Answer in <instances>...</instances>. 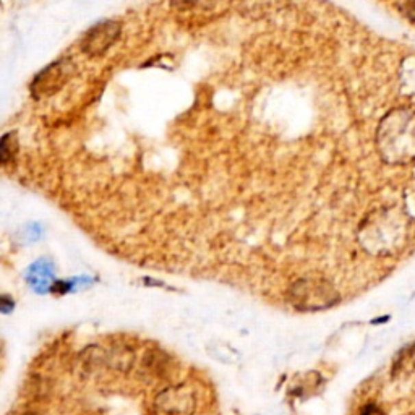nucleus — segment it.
Listing matches in <instances>:
<instances>
[{
    "label": "nucleus",
    "mask_w": 415,
    "mask_h": 415,
    "mask_svg": "<svg viewBox=\"0 0 415 415\" xmlns=\"http://www.w3.org/2000/svg\"><path fill=\"white\" fill-rule=\"evenodd\" d=\"M378 143L383 156L391 162H405L415 158V114L397 110L379 127Z\"/></svg>",
    "instance_id": "nucleus-1"
},
{
    "label": "nucleus",
    "mask_w": 415,
    "mask_h": 415,
    "mask_svg": "<svg viewBox=\"0 0 415 415\" xmlns=\"http://www.w3.org/2000/svg\"><path fill=\"white\" fill-rule=\"evenodd\" d=\"M289 300L297 310L315 312L333 307L339 300V294L326 279L305 277L290 286Z\"/></svg>",
    "instance_id": "nucleus-2"
},
{
    "label": "nucleus",
    "mask_w": 415,
    "mask_h": 415,
    "mask_svg": "<svg viewBox=\"0 0 415 415\" xmlns=\"http://www.w3.org/2000/svg\"><path fill=\"white\" fill-rule=\"evenodd\" d=\"M197 410V397L187 385L169 386L154 397L151 415H193Z\"/></svg>",
    "instance_id": "nucleus-3"
},
{
    "label": "nucleus",
    "mask_w": 415,
    "mask_h": 415,
    "mask_svg": "<svg viewBox=\"0 0 415 415\" xmlns=\"http://www.w3.org/2000/svg\"><path fill=\"white\" fill-rule=\"evenodd\" d=\"M72 70V60L62 59L54 62V64H51L49 67L41 70V72L34 77L33 83H31V95L38 99L55 95V92L62 90V86L68 81Z\"/></svg>",
    "instance_id": "nucleus-4"
},
{
    "label": "nucleus",
    "mask_w": 415,
    "mask_h": 415,
    "mask_svg": "<svg viewBox=\"0 0 415 415\" xmlns=\"http://www.w3.org/2000/svg\"><path fill=\"white\" fill-rule=\"evenodd\" d=\"M121 33H122V26L121 23H117V21L114 20L101 21V23L92 26V28L85 34L81 42V49L85 54L91 57L104 55L105 52L117 42Z\"/></svg>",
    "instance_id": "nucleus-5"
},
{
    "label": "nucleus",
    "mask_w": 415,
    "mask_h": 415,
    "mask_svg": "<svg viewBox=\"0 0 415 415\" xmlns=\"http://www.w3.org/2000/svg\"><path fill=\"white\" fill-rule=\"evenodd\" d=\"M169 357L159 351H151L147 352V355L141 360L140 375L147 379H158L166 377V373L169 372Z\"/></svg>",
    "instance_id": "nucleus-6"
},
{
    "label": "nucleus",
    "mask_w": 415,
    "mask_h": 415,
    "mask_svg": "<svg viewBox=\"0 0 415 415\" xmlns=\"http://www.w3.org/2000/svg\"><path fill=\"white\" fill-rule=\"evenodd\" d=\"M52 276H54V268L49 262L41 260V262L34 263L28 273V281L31 287L38 292H44L47 287L51 286Z\"/></svg>",
    "instance_id": "nucleus-7"
},
{
    "label": "nucleus",
    "mask_w": 415,
    "mask_h": 415,
    "mask_svg": "<svg viewBox=\"0 0 415 415\" xmlns=\"http://www.w3.org/2000/svg\"><path fill=\"white\" fill-rule=\"evenodd\" d=\"M18 153V140L15 131L3 135L0 138V166H8Z\"/></svg>",
    "instance_id": "nucleus-8"
},
{
    "label": "nucleus",
    "mask_w": 415,
    "mask_h": 415,
    "mask_svg": "<svg viewBox=\"0 0 415 415\" xmlns=\"http://www.w3.org/2000/svg\"><path fill=\"white\" fill-rule=\"evenodd\" d=\"M134 352L129 351V349H117V351L112 352V355L108 357L109 365L112 368L118 370V372H127L134 366Z\"/></svg>",
    "instance_id": "nucleus-9"
},
{
    "label": "nucleus",
    "mask_w": 415,
    "mask_h": 415,
    "mask_svg": "<svg viewBox=\"0 0 415 415\" xmlns=\"http://www.w3.org/2000/svg\"><path fill=\"white\" fill-rule=\"evenodd\" d=\"M15 308V303L10 297H0V313H10Z\"/></svg>",
    "instance_id": "nucleus-10"
},
{
    "label": "nucleus",
    "mask_w": 415,
    "mask_h": 415,
    "mask_svg": "<svg viewBox=\"0 0 415 415\" xmlns=\"http://www.w3.org/2000/svg\"><path fill=\"white\" fill-rule=\"evenodd\" d=\"M360 415H385V412H383L377 404H366L365 407L362 409Z\"/></svg>",
    "instance_id": "nucleus-11"
},
{
    "label": "nucleus",
    "mask_w": 415,
    "mask_h": 415,
    "mask_svg": "<svg viewBox=\"0 0 415 415\" xmlns=\"http://www.w3.org/2000/svg\"><path fill=\"white\" fill-rule=\"evenodd\" d=\"M403 10H405L407 12V15H410L412 16V18H415V2H409V3H404L403 7Z\"/></svg>",
    "instance_id": "nucleus-12"
},
{
    "label": "nucleus",
    "mask_w": 415,
    "mask_h": 415,
    "mask_svg": "<svg viewBox=\"0 0 415 415\" xmlns=\"http://www.w3.org/2000/svg\"><path fill=\"white\" fill-rule=\"evenodd\" d=\"M20 415H38V414L33 412V410H26V412H21Z\"/></svg>",
    "instance_id": "nucleus-13"
}]
</instances>
